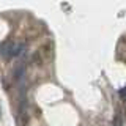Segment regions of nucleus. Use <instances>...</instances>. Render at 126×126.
<instances>
[{"mask_svg":"<svg viewBox=\"0 0 126 126\" xmlns=\"http://www.w3.org/2000/svg\"><path fill=\"white\" fill-rule=\"evenodd\" d=\"M24 74H25V68H24L22 65H17V66L14 68V71H13V76H14L16 80H21Z\"/></svg>","mask_w":126,"mask_h":126,"instance_id":"f257e3e1","label":"nucleus"},{"mask_svg":"<svg viewBox=\"0 0 126 126\" xmlns=\"http://www.w3.org/2000/svg\"><path fill=\"white\" fill-rule=\"evenodd\" d=\"M120 96H121V98H123V99L126 101V87H125V88H121V90H120Z\"/></svg>","mask_w":126,"mask_h":126,"instance_id":"f03ea898","label":"nucleus"}]
</instances>
